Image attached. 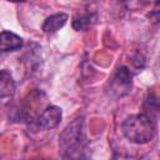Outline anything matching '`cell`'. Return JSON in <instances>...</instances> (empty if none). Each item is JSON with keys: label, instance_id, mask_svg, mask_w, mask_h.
<instances>
[{"label": "cell", "instance_id": "1", "mask_svg": "<svg viewBox=\"0 0 160 160\" xmlns=\"http://www.w3.org/2000/svg\"><path fill=\"white\" fill-rule=\"evenodd\" d=\"M88 144L84 118L72 120L60 134L59 146L62 158H82V151Z\"/></svg>", "mask_w": 160, "mask_h": 160}, {"label": "cell", "instance_id": "2", "mask_svg": "<svg viewBox=\"0 0 160 160\" xmlns=\"http://www.w3.org/2000/svg\"><path fill=\"white\" fill-rule=\"evenodd\" d=\"M155 120L142 112L131 115L124 120L122 132L125 138L134 144H146L155 135Z\"/></svg>", "mask_w": 160, "mask_h": 160}, {"label": "cell", "instance_id": "3", "mask_svg": "<svg viewBox=\"0 0 160 160\" xmlns=\"http://www.w3.org/2000/svg\"><path fill=\"white\" fill-rule=\"evenodd\" d=\"M132 86V75L126 66H120L106 86V95L111 99H119L128 95Z\"/></svg>", "mask_w": 160, "mask_h": 160}, {"label": "cell", "instance_id": "4", "mask_svg": "<svg viewBox=\"0 0 160 160\" xmlns=\"http://www.w3.org/2000/svg\"><path fill=\"white\" fill-rule=\"evenodd\" d=\"M61 118V109L55 105H50L38 118H35L31 121V126L36 130H51L60 124Z\"/></svg>", "mask_w": 160, "mask_h": 160}, {"label": "cell", "instance_id": "5", "mask_svg": "<svg viewBox=\"0 0 160 160\" xmlns=\"http://www.w3.org/2000/svg\"><path fill=\"white\" fill-rule=\"evenodd\" d=\"M22 45H24L22 38H20L15 32L8 30L0 32V54L19 50L22 48Z\"/></svg>", "mask_w": 160, "mask_h": 160}, {"label": "cell", "instance_id": "6", "mask_svg": "<svg viewBox=\"0 0 160 160\" xmlns=\"http://www.w3.org/2000/svg\"><path fill=\"white\" fill-rule=\"evenodd\" d=\"M66 20H68V15L65 12H56L46 18L41 29L45 34H55L58 30H60L66 24Z\"/></svg>", "mask_w": 160, "mask_h": 160}, {"label": "cell", "instance_id": "7", "mask_svg": "<svg viewBox=\"0 0 160 160\" xmlns=\"http://www.w3.org/2000/svg\"><path fill=\"white\" fill-rule=\"evenodd\" d=\"M15 94V81L8 70H0V99H10Z\"/></svg>", "mask_w": 160, "mask_h": 160}, {"label": "cell", "instance_id": "8", "mask_svg": "<svg viewBox=\"0 0 160 160\" xmlns=\"http://www.w3.org/2000/svg\"><path fill=\"white\" fill-rule=\"evenodd\" d=\"M158 112H159V102L158 99L154 95H148L144 106H142V114L148 115L149 118H151L152 120L156 121L158 118Z\"/></svg>", "mask_w": 160, "mask_h": 160}, {"label": "cell", "instance_id": "9", "mask_svg": "<svg viewBox=\"0 0 160 160\" xmlns=\"http://www.w3.org/2000/svg\"><path fill=\"white\" fill-rule=\"evenodd\" d=\"M95 19H96V16L94 14H86L84 16H80V18L75 19L74 22H72V28L78 31L79 30H85L86 28H89L95 21Z\"/></svg>", "mask_w": 160, "mask_h": 160}, {"label": "cell", "instance_id": "10", "mask_svg": "<svg viewBox=\"0 0 160 160\" xmlns=\"http://www.w3.org/2000/svg\"><path fill=\"white\" fill-rule=\"evenodd\" d=\"M141 1H142V0H124V2H125V4H128V5H129V8H131V6H132V5H134V4H136V5H135V6H136V8H138V6H139V4H140V2H141Z\"/></svg>", "mask_w": 160, "mask_h": 160}, {"label": "cell", "instance_id": "11", "mask_svg": "<svg viewBox=\"0 0 160 160\" xmlns=\"http://www.w3.org/2000/svg\"><path fill=\"white\" fill-rule=\"evenodd\" d=\"M8 1H11V2H25L26 0H8Z\"/></svg>", "mask_w": 160, "mask_h": 160}]
</instances>
